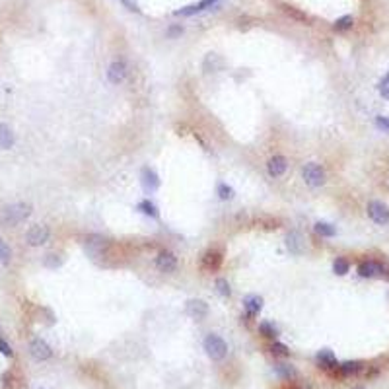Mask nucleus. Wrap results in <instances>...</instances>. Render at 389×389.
I'll use <instances>...</instances> for the list:
<instances>
[{
	"label": "nucleus",
	"mask_w": 389,
	"mask_h": 389,
	"mask_svg": "<svg viewBox=\"0 0 389 389\" xmlns=\"http://www.w3.org/2000/svg\"><path fill=\"white\" fill-rule=\"evenodd\" d=\"M216 292L222 298H230L232 296V288H230V282H228L226 278H216Z\"/></svg>",
	"instance_id": "obj_29"
},
{
	"label": "nucleus",
	"mask_w": 389,
	"mask_h": 389,
	"mask_svg": "<svg viewBox=\"0 0 389 389\" xmlns=\"http://www.w3.org/2000/svg\"><path fill=\"white\" fill-rule=\"evenodd\" d=\"M156 269H158L160 273H165V275L174 273L177 269V257L171 251L163 249V251H160L158 257H156Z\"/></svg>",
	"instance_id": "obj_7"
},
{
	"label": "nucleus",
	"mask_w": 389,
	"mask_h": 389,
	"mask_svg": "<svg viewBox=\"0 0 389 389\" xmlns=\"http://www.w3.org/2000/svg\"><path fill=\"white\" fill-rule=\"evenodd\" d=\"M185 312H187L189 317L201 321V319H204V317L208 315V304H206L204 300L193 298V300H189L187 304H185Z\"/></svg>",
	"instance_id": "obj_10"
},
{
	"label": "nucleus",
	"mask_w": 389,
	"mask_h": 389,
	"mask_svg": "<svg viewBox=\"0 0 389 389\" xmlns=\"http://www.w3.org/2000/svg\"><path fill=\"white\" fill-rule=\"evenodd\" d=\"M376 125L379 131L383 133H389V117H383V115H377L376 117Z\"/></svg>",
	"instance_id": "obj_34"
},
{
	"label": "nucleus",
	"mask_w": 389,
	"mask_h": 389,
	"mask_svg": "<svg viewBox=\"0 0 389 389\" xmlns=\"http://www.w3.org/2000/svg\"><path fill=\"white\" fill-rule=\"evenodd\" d=\"M84 251L88 253V257L92 261L105 259L107 251H109V241L100 234H90L88 238L84 239Z\"/></svg>",
	"instance_id": "obj_2"
},
{
	"label": "nucleus",
	"mask_w": 389,
	"mask_h": 389,
	"mask_svg": "<svg viewBox=\"0 0 389 389\" xmlns=\"http://www.w3.org/2000/svg\"><path fill=\"white\" fill-rule=\"evenodd\" d=\"M43 265H45L47 269H59V267L63 265V257L57 255V253H47L45 259H43Z\"/></svg>",
	"instance_id": "obj_28"
},
{
	"label": "nucleus",
	"mask_w": 389,
	"mask_h": 389,
	"mask_svg": "<svg viewBox=\"0 0 389 389\" xmlns=\"http://www.w3.org/2000/svg\"><path fill=\"white\" fill-rule=\"evenodd\" d=\"M204 351H206L210 360H224L228 354V344L222 337L210 333V335L204 339Z\"/></svg>",
	"instance_id": "obj_3"
},
{
	"label": "nucleus",
	"mask_w": 389,
	"mask_h": 389,
	"mask_svg": "<svg viewBox=\"0 0 389 389\" xmlns=\"http://www.w3.org/2000/svg\"><path fill=\"white\" fill-rule=\"evenodd\" d=\"M216 193H218V197H220V201H232L234 199V189L230 187L228 183H218V187H216Z\"/></svg>",
	"instance_id": "obj_26"
},
{
	"label": "nucleus",
	"mask_w": 389,
	"mask_h": 389,
	"mask_svg": "<svg viewBox=\"0 0 389 389\" xmlns=\"http://www.w3.org/2000/svg\"><path fill=\"white\" fill-rule=\"evenodd\" d=\"M379 94H381L385 100H389V86H379Z\"/></svg>",
	"instance_id": "obj_38"
},
{
	"label": "nucleus",
	"mask_w": 389,
	"mask_h": 389,
	"mask_svg": "<svg viewBox=\"0 0 389 389\" xmlns=\"http://www.w3.org/2000/svg\"><path fill=\"white\" fill-rule=\"evenodd\" d=\"M243 308H245V312H247L249 317H255V315H259V312L263 310V298L257 296V294H251V296H247V298L243 300Z\"/></svg>",
	"instance_id": "obj_18"
},
{
	"label": "nucleus",
	"mask_w": 389,
	"mask_h": 389,
	"mask_svg": "<svg viewBox=\"0 0 389 389\" xmlns=\"http://www.w3.org/2000/svg\"><path fill=\"white\" fill-rule=\"evenodd\" d=\"M349 271H351V263H349L344 257H337L335 263H333V273L339 276H344Z\"/></svg>",
	"instance_id": "obj_24"
},
{
	"label": "nucleus",
	"mask_w": 389,
	"mask_h": 389,
	"mask_svg": "<svg viewBox=\"0 0 389 389\" xmlns=\"http://www.w3.org/2000/svg\"><path fill=\"white\" fill-rule=\"evenodd\" d=\"M275 372L280 377H284V379H294V377H296V370L290 364H276Z\"/></svg>",
	"instance_id": "obj_27"
},
{
	"label": "nucleus",
	"mask_w": 389,
	"mask_h": 389,
	"mask_svg": "<svg viewBox=\"0 0 389 389\" xmlns=\"http://www.w3.org/2000/svg\"><path fill=\"white\" fill-rule=\"evenodd\" d=\"M383 275H385V276L389 278V263H387V265H383Z\"/></svg>",
	"instance_id": "obj_40"
},
{
	"label": "nucleus",
	"mask_w": 389,
	"mask_h": 389,
	"mask_svg": "<svg viewBox=\"0 0 389 389\" xmlns=\"http://www.w3.org/2000/svg\"><path fill=\"white\" fill-rule=\"evenodd\" d=\"M29 354L37 362H45V360H49L51 356H53V351H51V347L43 339H33L29 342Z\"/></svg>",
	"instance_id": "obj_9"
},
{
	"label": "nucleus",
	"mask_w": 389,
	"mask_h": 389,
	"mask_svg": "<svg viewBox=\"0 0 389 389\" xmlns=\"http://www.w3.org/2000/svg\"><path fill=\"white\" fill-rule=\"evenodd\" d=\"M358 275L362 278H374V276L383 275V265L377 261H362L358 265Z\"/></svg>",
	"instance_id": "obj_13"
},
{
	"label": "nucleus",
	"mask_w": 389,
	"mask_h": 389,
	"mask_svg": "<svg viewBox=\"0 0 389 389\" xmlns=\"http://www.w3.org/2000/svg\"><path fill=\"white\" fill-rule=\"evenodd\" d=\"M362 368L364 364L362 362H358V360H349V362H342V364L337 366V370L335 372H339V376H356V374H360L362 372Z\"/></svg>",
	"instance_id": "obj_19"
},
{
	"label": "nucleus",
	"mask_w": 389,
	"mask_h": 389,
	"mask_svg": "<svg viewBox=\"0 0 389 389\" xmlns=\"http://www.w3.org/2000/svg\"><path fill=\"white\" fill-rule=\"evenodd\" d=\"M259 331H261V335L267 337V339H276V335H278V329H276L271 321H261V323H259Z\"/></svg>",
	"instance_id": "obj_25"
},
{
	"label": "nucleus",
	"mask_w": 389,
	"mask_h": 389,
	"mask_svg": "<svg viewBox=\"0 0 389 389\" xmlns=\"http://www.w3.org/2000/svg\"><path fill=\"white\" fill-rule=\"evenodd\" d=\"M0 352L4 354V356H8V358H12L14 356V351H12V347L6 342L4 339H0Z\"/></svg>",
	"instance_id": "obj_35"
},
{
	"label": "nucleus",
	"mask_w": 389,
	"mask_h": 389,
	"mask_svg": "<svg viewBox=\"0 0 389 389\" xmlns=\"http://www.w3.org/2000/svg\"><path fill=\"white\" fill-rule=\"evenodd\" d=\"M126 74H128V66H126L125 61H113V63L109 64V68H107V80L111 84H115V86L125 82Z\"/></svg>",
	"instance_id": "obj_8"
},
{
	"label": "nucleus",
	"mask_w": 389,
	"mask_h": 389,
	"mask_svg": "<svg viewBox=\"0 0 389 389\" xmlns=\"http://www.w3.org/2000/svg\"><path fill=\"white\" fill-rule=\"evenodd\" d=\"M137 208L140 210L142 214H146V216H150V218H158V206L150 201V199H144V201H140L137 204Z\"/></svg>",
	"instance_id": "obj_23"
},
{
	"label": "nucleus",
	"mask_w": 389,
	"mask_h": 389,
	"mask_svg": "<svg viewBox=\"0 0 389 389\" xmlns=\"http://www.w3.org/2000/svg\"><path fill=\"white\" fill-rule=\"evenodd\" d=\"M304 238H301L300 232H296V230H292L288 236H286V247H288V251L292 255H301L304 253Z\"/></svg>",
	"instance_id": "obj_17"
},
{
	"label": "nucleus",
	"mask_w": 389,
	"mask_h": 389,
	"mask_svg": "<svg viewBox=\"0 0 389 389\" xmlns=\"http://www.w3.org/2000/svg\"><path fill=\"white\" fill-rule=\"evenodd\" d=\"M216 2H220V0H201V2H197V4H191V6H185V8H181V10H176V16H193V14L204 12V10L212 8Z\"/></svg>",
	"instance_id": "obj_16"
},
{
	"label": "nucleus",
	"mask_w": 389,
	"mask_h": 389,
	"mask_svg": "<svg viewBox=\"0 0 389 389\" xmlns=\"http://www.w3.org/2000/svg\"><path fill=\"white\" fill-rule=\"evenodd\" d=\"M301 177L310 187H321L325 183V169L319 163L310 162L301 167Z\"/></svg>",
	"instance_id": "obj_4"
},
{
	"label": "nucleus",
	"mask_w": 389,
	"mask_h": 389,
	"mask_svg": "<svg viewBox=\"0 0 389 389\" xmlns=\"http://www.w3.org/2000/svg\"><path fill=\"white\" fill-rule=\"evenodd\" d=\"M31 204L29 202H14L0 208V224L2 226H18L20 222L27 220L31 216Z\"/></svg>",
	"instance_id": "obj_1"
},
{
	"label": "nucleus",
	"mask_w": 389,
	"mask_h": 389,
	"mask_svg": "<svg viewBox=\"0 0 389 389\" xmlns=\"http://www.w3.org/2000/svg\"><path fill=\"white\" fill-rule=\"evenodd\" d=\"M286 169H288V160H286L284 156H280V154L273 156V158L267 162V171H269V176L271 177L284 176V174H286Z\"/></svg>",
	"instance_id": "obj_11"
},
{
	"label": "nucleus",
	"mask_w": 389,
	"mask_h": 389,
	"mask_svg": "<svg viewBox=\"0 0 389 389\" xmlns=\"http://www.w3.org/2000/svg\"><path fill=\"white\" fill-rule=\"evenodd\" d=\"M271 352H273L275 356H288L290 354L288 347H286V344H282V342H278V340H275V342L271 344Z\"/></svg>",
	"instance_id": "obj_32"
},
{
	"label": "nucleus",
	"mask_w": 389,
	"mask_h": 389,
	"mask_svg": "<svg viewBox=\"0 0 389 389\" xmlns=\"http://www.w3.org/2000/svg\"><path fill=\"white\" fill-rule=\"evenodd\" d=\"M379 86H389V72H387V74H385V76H383V78H381V82H379ZM379 86H377V88H379Z\"/></svg>",
	"instance_id": "obj_39"
},
{
	"label": "nucleus",
	"mask_w": 389,
	"mask_h": 389,
	"mask_svg": "<svg viewBox=\"0 0 389 389\" xmlns=\"http://www.w3.org/2000/svg\"><path fill=\"white\" fill-rule=\"evenodd\" d=\"M368 216L376 222V224H387L389 222V206L379 201H372L368 204Z\"/></svg>",
	"instance_id": "obj_6"
},
{
	"label": "nucleus",
	"mask_w": 389,
	"mask_h": 389,
	"mask_svg": "<svg viewBox=\"0 0 389 389\" xmlns=\"http://www.w3.org/2000/svg\"><path fill=\"white\" fill-rule=\"evenodd\" d=\"M49 236H51L49 228L43 226V224H35V226H31L27 230L25 239H27V243H29L31 247H41V245H45V243L49 241Z\"/></svg>",
	"instance_id": "obj_5"
},
{
	"label": "nucleus",
	"mask_w": 389,
	"mask_h": 389,
	"mask_svg": "<svg viewBox=\"0 0 389 389\" xmlns=\"http://www.w3.org/2000/svg\"><path fill=\"white\" fill-rule=\"evenodd\" d=\"M142 185H144V189L146 191H158L160 189V185H162V181H160V176L152 169V167H142Z\"/></svg>",
	"instance_id": "obj_14"
},
{
	"label": "nucleus",
	"mask_w": 389,
	"mask_h": 389,
	"mask_svg": "<svg viewBox=\"0 0 389 389\" xmlns=\"http://www.w3.org/2000/svg\"><path fill=\"white\" fill-rule=\"evenodd\" d=\"M10 261H12V249L8 247V243L4 239L0 238V263L8 265Z\"/></svg>",
	"instance_id": "obj_30"
},
{
	"label": "nucleus",
	"mask_w": 389,
	"mask_h": 389,
	"mask_svg": "<svg viewBox=\"0 0 389 389\" xmlns=\"http://www.w3.org/2000/svg\"><path fill=\"white\" fill-rule=\"evenodd\" d=\"M222 66H224V61H222L216 53H208L206 59H204V63H202L204 72H218V70H222Z\"/></svg>",
	"instance_id": "obj_21"
},
{
	"label": "nucleus",
	"mask_w": 389,
	"mask_h": 389,
	"mask_svg": "<svg viewBox=\"0 0 389 389\" xmlns=\"http://www.w3.org/2000/svg\"><path fill=\"white\" fill-rule=\"evenodd\" d=\"M315 234L317 236H321V238H333V236H337V228L333 226V224H327V222H317L314 226Z\"/></svg>",
	"instance_id": "obj_22"
},
{
	"label": "nucleus",
	"mask_w": 389,
	"mask_h": 389,
	"mask_svg": "<svg viewBox=\"0 0 389 389\" xmlns=\"http://www.w3.org/2000/svg\"><path fill=\"white\" fill-rule=\"evenodd\" d=\"M284 10H286L288 14H292L296 20H301V22H306V20H308V16H306V14L298 12V10H296V8H292V6H284Z\"/></svg>",
	"instance_id": "obj_36"
},
{
	"label": "nucleus",
	"mask_w": 389,
	"mask_h": 389,
	"mask_svg": "<svg viewBox=\"0 0 389 389\" xmlns=\"http://www.w3.org/2000/svg\"><path fill=\"white\" fill-rule=\"evenodd\" d=\"M352 25H354V18H352V16H342V18H339V20L333 24V27H335L337 31H347V29H351Z\"/></svg>",
	"instance_id": "obj_31"
},
{
	"label": "nucleus",
	"mask_w": 389,
	"mask_h": 389,
	"mask_svg": "<svg viewBox=\"0 0 389 389\" xmlns=\"http://www.w3.org/2000/svg\"><path fill=\"white\" fill-rule=\"evenodd\" d=\"M181 33H183V25L181 24L179 25H169V27H167V31H165V35H167L169 39H177Z\"/></svg>",
	"instance_id": "obj_33"
},
{
	"label": "nucleus",
	"mask_w": 389,
	"mask_h": 389,
	"mask_svg": "<svg viewBox=\"0 0 389 389\" xmlns=\"http://www.w3.org/2000/svg\"><path fill=\"white\" fill-rule=\"evenodd\" d=\"M222 261H224V255H222L220 249H208V251H204L201 259L202 267L206 271H218L222 267Z\"/></svg>",
	"instance_id": "obj_12"
},
{
	"label": "nucleus",
	"mask_w": 389,
	"mask_h": 389,
	"mask_svg": "<svg viewBox=\"0 0 389 389\" xmlns=\"http://www.w3.org/2000/svg\"><path fill=\"white\" fill-rule=\"evenodd\" d=\"M317 364L319 368H323V370H329V372H335L337 370V356L333 354V351H329V349H323L321 352H317Z\"/></svg>",
	"instance_id": "obj_15"
},
{
	"label": "nucleus",
	"mask_w": 389,
	"mask_h": 389,
	"mask_svg": "<svg viewBox=\"0 0 389 389\" xmlns=\"http://www.w3.org/2000/svg\"><path fill=\"white\" fill-rule=\"evenodd\" d=\"M14 142H16V138H14L12 128L6 123H0V148L2 150H10L14 146Z\"/></svg>",
	"instance_id": "obj_20"
},
{
	"label": "nucleus",
	"mask_w": 389,
	"mask_h": 389,
	"mask_svg": "<svg viewBox=\"0 0 389 389\" xmlns=\"http://www.w3.org/2000/svg\"><path fill=\"white\" fill-rule=\"evenodd\" d=\"M123 4H125L126 8L131 10V12H137V14H140V8L137 6V2H133V0H121Z\"/></svg>",
	"instance_id": "obj_37"
}]
</instances>
